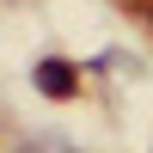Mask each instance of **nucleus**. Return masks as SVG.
I'll list each match as a JSON object with an SVG mask.
<instances>
[{"instance_id": "f257e3e1", "label": "nucleus", "mask_w": 153, "mask_h": 153, "mask_svg": "<svg viewBox=\"0 0 153 153\" xmlns=\"http://www.w3.org/2000/svg\"><path fill=\"white\" fill-rule=\"evenodd\" d=\"M31 80H37L43 98H74V92H80V68L61 61V55H43V61L31 68Z\"/></svg>"}, {"instance_id": "f03ea898", "label": "nucleus", "mask_w": 153, "mask_h": 153, "mask_svg": "<svg viewBox=\"0 0 153 153\" xmlns=\"http://www.w3.org/2000/svg\"><path fill=\"white\" fill-rule=\"evenodd\" d=\"M19 153H80L74 141H61V135H37V141H25Z\"/></svg>"}]
</instances>
